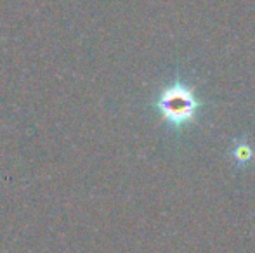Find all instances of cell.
I'll return each instance as SVG.
<instances>
[{
  "instance_id": "cell-2",
  "label": "cell",
  "mask_w": 255,
  "mask_h": 253,
  "mask_svg": "<svg viewBox=\"0 0 255 253\" xmlns=\"http://www.w3.org/2000/svg\"><path fill=\"white\" fill-rule=\"evenodd\" d=\"M231 155L238 165H247L254 158V146L250 144V141L247 137H236L233 141Z\"/></svg>"
},
{
  "instance_id": "cell-1",
  "label": "cell",
  "mask_w": 255,
  "mask_h": 253,
  "mask_svg": "<svg viewBox=\"0 0 255 253\" xmlns=\"http://www.w3.org/2000/svg\"><path fill=\"white\" fill-rule=\"evenodd\" d=\"M200 108L195 92L184 82H174L160 94L156 109L172 128H181L193 122Z\"/></svg>"
}]
</instances>
